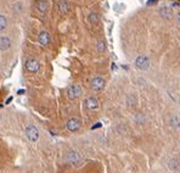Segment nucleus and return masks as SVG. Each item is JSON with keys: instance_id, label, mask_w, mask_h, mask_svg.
<instances>
[{"instance_id": "6e6552de", "label": "nucleus", "mask_w": 180, "mask_h": 173, "mask_svg": "<svg viewBox=\"0 0 180 173\" xmlns=\"http://www.w3.org/2000/svg\"><path fill=\"white\" fill-rule=\"evenodd\" d=\"M38 40H39V43H40L42 45H44V46L49 45V43H50V40H51L50 34H49L48 32H45V31L40 32V33H39V37H38Z\"/></svg>"}, {"instance_id": "39448f33", "label": "nucleus", "mask_w": 180, "mask_h": 173, "mask_svg": "<svg viewBox=\"0 0 180 173\" xmlns=\"http://www.w3.org/2000/svg\"><path fill=\"white\" fill-rule=\"evenodd\" d=\"M90 87H91V89H94L96 91H100L105 87V81L102 78H100V77H95V78H93L91 82H90Z\"/></svg>"}, {"instance_id": "9d476101", "label": "nucleus", "mask_w": 180, "mask_h": 173, "mask_svg": "<svg viewBox=\"0 0 180 173\" xmlns=\"http://www.w3.org/2000/svg\"><path fill=\"white\" fill-rule=\"evenodd\" d=\"M11 46V40L9 37H0V50L4 51Z\"/></svg>"}, {"instance_id": "20e7f679", "label": "nucleus", "mask_w": 180, "mask_h": 173, "mask_svg": "<svg viewBox=\"0 0 180 173\" xmlns=\"http://www.w3.org/2000/svg\"><path fill=\"white\" fill-rule=\"evenodd\" d=\"M25 67L28 72L35 73V72H38V70L40 67V64L38 62V60H35V59H28L25 64Z\"/></svg>"}, {"instance_id": "9b49d317", "label": "nucleus", "mask_w": 180, "mask_h": 173, "mask_svg": "<svg viewBox=\"0 0 180 173\" xmlns=\"http://www.w3.org/2000/svg\"><path fill=\"white\" fill-rule=\"evenodd\" d=\"M35 7H37L38 11L44 13V12H46V10L49 7V4H48L46 0H37V3H35Z\"/></svg>"}, {"instance_id": "4be33fe9", "label": "nucleus", "mask_w": 180, "mask_h": 173, "mask_svg": "<svg viewBox=\"0 0 180 173\" xmlns=\"http://www.w3.org/2000/svg\"><path fill=\"white\" fill-rule=\"evenodd\" d=\"M17 93H19V94H25V90H23V89H21V90H19Z\"/></svg>"}, {"instance_id": "412c9836", "label": "nucleus", "mask_w": 180, "mask_h": 173, "mask_svg": "<svg viewBox=\"0 0 180 173\" xmlns=\"http://www.w3.org/2000/svg\"><path fill=\"white\" fill-rule=\"evenodd\" d=\"M11 101H12V98H9V99H7V100H6V104H10V103H11Z\"/></svg>"}, {"instance_id": "2eb2a0df", "label": "nucleus", "mask_w": 180, "mask_h": 173, "mask_svg": "<svg viewBox=\"0 0 180 173\" xmlns=\"http://www.w3.org/2000/svg\"><path fill=\"white\" fill-rule=\"evenodd\" d=\"M99 21H100V18H99V15H97V13H95V12H91V13L89 15V22H90V23L96 25Z\"/></svg>"}, {"instance_id": "aec40b11", "label": "nucleus", "mask_w": 180, "mask_h": 173, "mask_svg": "<svg viewBox=\"0 0 180 173\" xmlns=\"http://www.w3.org/2000/svg\"><path fill=\"white\" fill-rule=\"evenodd\" d=\"M100 127H101V123H96V124H95V126H94V127H93L91 129H95V128H100Z\"/></svg>"}, {"instance_id": "f3484780", "label": "nucleus", "mask_w": 180, "mask_h": 173, "mask_svg": "<svg viewBox=\"0 0 180 173\" xmlns=\"http://www.w3.org/2000/svg\"><path fill=\"white\" fill-rule=\"evenodd\" d=\"M7 26V20H6V17L3 16V15H0V31H4Z\"/></svg>"}, {"instance_id": "f257e3e1", "label": "nucleus", "mask_w": 180, "mask_h": 173, "mask_svg": "<svg viewBox=\"0 0 180 173\" xmlns=\"http://www.w3.org/2000/svg\"><path fill=\"white\" fill-rule=\"evenodd\" d=\"M66 160L72 163V165H74V166H78L82 163V156L79 155V152L74 151V150H71L67 152V155H66Z\"/></svg>"}, {"instance_id": "dca6fc26", "label": "nucleus", "mask_w": 180, "mask_h": 173, "mask_svg": "<svg viewBox=\"0 0 180 173\" xmlns=\"http://www.w3.org/2000/svg\"><path fill=\"white\" fill-rule=\"evenodd\" d=\"M170 126L174 127V128H180V117L173 116L170 118Z\"/></svg>"}, {"instance_id": "f8f14e48", "label": "nucleus", "mask_w": 180, "mask_h": 173, "mask_svg": "<svg viewBox=\"0 0 180 173\" xmlns=\"http://www.w3.org/2000/svg\"><path fill=\"white\" fill-rule=\"evenodd\" d=\"M57 9H59V11L63 15V13H67V12H68L69 5H68V3L66 1V0H61V1H59V4H57Z\"/></svg>"}, {"instance_id": "423d86ee", "label": "nucleus", "mask_w": 180, "mask_h": 173, "mask_svg": "<svg viewBox=\"0 0 180 173\" xmlns=\"http://www.w3.org/2000/svg\"><path fill=\"white\" fill-rule=\"evenodd\" d=\"M135 65L140 70H146L150 66V61H149V59L146 56H139L136 59V61H135Z\"/></svg>"}, {"instance_id": "7ed1b4c3", "label": "nucleus", "mask_w": 180, "mask_h": 173, "mask_svg": "<svg viewBox=\"0 0 180 173\" xmlns=\"http://www.w3.org/2000/svg\"><path fill=\"white\" fill-rule=\"evenodd\" d=\"M67 95L69 99H77L82 95V88L77 84H73L71 85L68 89H67Z\"/></svg>"}, {"instance_id": "ddd939ff", "label": "nucleus", "mask_w": 180, "mask_h": 173, "mask_svg": "<svg viewBox=\"0 0 180 173\" xmlns=\"http://www.w3.org/2000/svg\"><path fill=\"white\" fill-rule=\"evenodd\" d=\"M159 13L162 17H164V18H170L173 16V10L170 7H167V6H163V7H161L159 10Z\"/></svg>"}, {"instance_id": "1a4fd4ad", "label": "nucleus", "mask_w": 180, "mask_h": 173, "mask_svg": "<svg viewBox=\"0 0 180 173\" xmlns=\"http://www.w3.org/2000/svg\"><path fill=\"white\" fill-rule=\"evenodd\" d=\"M84 105L89 110H96L99 107V103H97V100L95 98H88V99H85Z\"/></svg>"}, {"instance_id": "0eeeda50", "label": "nucleus", "mask_w": 180, "mask_h": 173, "mask_svg": "<svg viewBox=\"0 0 180 173\" xmlns=\"http://www.w3.org/2000/svg\"><path fill=\"white\" fill-rule=\"evenodd\" d=\"M80 128V121L77 118H71L67 122V129L71 132H77Z\"/></svg>"}, {"instance_id": "f03ea898", "label": "nucleus", "mask_w": 180, "mask_h": 173, "mask_svg": "<svg viewBox=\"0 0 180 173\" xmlns=\"http://www.w3.org/2000/svg\"><path fill=\"white\" fill-rule=\"evenodd\" d=\"M26 137H27V139L29 142L35 143V142L38 140V138H39V132H38V129L35 128L34 126H28L26 128Z\"/></svg>"}, {"instance_id": "5701e85b", "label": "nucleus", "mask_w": 180, "mask_h": 173, "mask_svg": "<svg viewBox=\"0 0 180 173\" xmlns=\"http://www.w3.org/2000/svg\"><path fill=\"white\" fill-rule=\"evenodd\" d=\"M178 20H179V21H180V12H179V13H178Z\"/></svg>"}, {"instance_id": "4468645a", "label": "nucleus", "mask_w": 180, "mask_h": 173, "mask_svg": "<svg viewBox=\"0 0 180 173\" xmlns=\"http://www.w3.org/2000/svg\"><path fill=\"white\" fill-rule=\"evenodd\" d=\"M178 167H179V160H178V159H172V160H169V162H168V168H169V169L175 171V169H178Z\"/></svg>"}, {"instance_id": "a211bd4d", "label": "nucleus", "mask_w": 180, "mask_h": 173, "mask_svg": "<svg viewBox=\"0 0 180 173\" xmlns=\"http://www.w3.org/2000/svg\"><path fill=\"white\" fill-rule=\"evenodd\" d=\"M96 49H97V51H99V52H102V51H105V42L100 40V42L96 44Z\"/></svg>"}, {"instance_id": "6ab92c4d", "label": "nucleus", "mask_w": 180, "mask_h": 173, "mask_svg": "<svg viewBox=\"0 0 180 173\" xmlns=\"http://www.w3.org/2000/svg\"><path fill=\"white\" fill-rule=\"evenodd\" d=\"M13 7H15V11H16V12L21 11V10H22V3H16V4L13 5Z\"/></svg>"}]
</instances>
